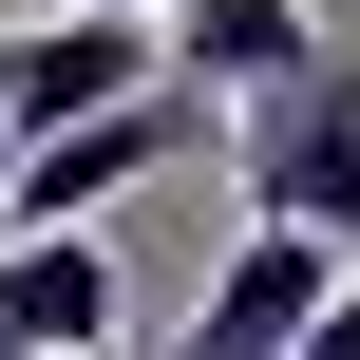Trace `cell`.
<instances>
[{"instance_id":"6da1fadb","label":"cell","mask_w":360,"mask_h":360,"mask_svg":"<svg viewBox=\"0 0 360 360\" xmlns=\"http://www.w3.org/2000/svg\"><path fill=\"white\" fill-rule=\"evenodd\" d=\"M228 114L190 95V76H152V95H114V114H76V133H38V152H0V228H95L114 190H152V171H190Z\"/></svg>"},{"instance_id":"7a4b0ae2","label":"cell","mask_w":360,"mask_h":360,"mask_svg":"<svg viewBox=\"0 0 360 360\" xmlns=\"http://www.w3.org/2000/svg\"><path fill=\"white\" fill-rule=\"evenodd\" d=\"M247 228H323L360 266V57H323V76H285L266 114H247Z\"/></svg>"},{"instance_id":"3957f363","label":"cell","mask_w":360,"mask_h":360,"mask_svg":"<svg viewBox=\"0 0 360 360\" xmlns=\"http://www.w3.org/2000/svg\"><path fill=\"white\" fill-rule=\"evenodd\" d=\"M171 76V38L152 19H38V38H0V152H38V133H76V114H114V95H152Z\"/></svg>"},{"instance_id":"277c9868","label":"cell","mask_w":360,"mask_h":360,"mask_svg":"<svg viewBox=\"0 0 360 360\" xmlns=\"http://www.w3.org/2000/svg\"><path fill=\"white\" fill-rule=\"evenodd\" d=\"M95 342H133L114 247L95 228H0V360H95Z\"/></svg>"},{"instance_id":"5b68a950","label":"cell","mask_w":360,"mask_h":360,"mask_svg":"<svg viewBox=\"0 0 360 360\" xmlns=\"http://www.w3.org/2000/svg\"><path fill=\"white\" fill-rule=\"evenodd\" d=\"M323 304H342V247H323V228H247L228 285H209V323H190V360H304Z\"/></svg>"},{"instance_id":"8992f818","label":"cell","mask_w":360,"mask_h":360,"mask_svg":"<svg viewBox=\"0 0 360 360\" xmlns=\"http://www.w3.org/2000/svg\"><path fill=\"white\" fill-rule=\"evenodd\" d=\"M152 38H171V76H190L209 114H228V95L266 114L285 76H323V19H304V0H171Z\"/></svg>"},{"instance_id":"52a82bcc","label":"cell","mask_w":360,"mask_h":360,"mask_svg":"<svg viewBox=\"0 0 360 360\" xmlns=\"http://www.w3.org/2000/svg\"><path fill=\"white\" fill-rule=\"evenodd\" d=\"M95 19H171V0H95Z\"/></svg>"}]
</instances>
